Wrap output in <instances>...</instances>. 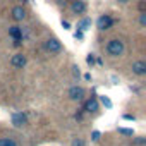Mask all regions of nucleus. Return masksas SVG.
Segmentation results:
<instances>
[{
  "label": "nucleus",
  "mask_w": 146,
  "mask_h": 146,
  "mask_svg": "<svg viewBox=\"0 0 146 146\" xmlns=\"http://www.w3.org/2000/svg\"><path fill=\"white\" fill-rule=\"evenodd\" d=\"M107 52H108V55H112V57H120L122 53H124V41H120V40H110L108 41V45H107Z\"/></svg>",
  "instance_id": "1"
},
{
  "label": "nucleus",
  "mask_w": 146,
  "mask_h": 146,
  "mask_svg": "<svg viewBox=\"0 0 146 146\" xmlns=\"http://www.w3.org/2000/svg\"><path fill=\"white\" fill-rule=\"evenodd\" d=\"M45 50L50 52V53H58L62 50V45H60V41L57 38H48L45 41Z\"/></svg>",
  "instance_id": "2"
},
{
  "label": "nucleus",
  "mask_w": 146,
  "mask_h": 146,
  "mask_svg": "<svg viewBox=\"0 0 146 146\" xmlns=\"http://www.w3.org/2000/svg\"><path fill=\"white\" fill-rule=\"evenodd\" d=\"M69 98L70 100H74V102H79V100H83V96H84V90L81 88V86H72V88H69Z\"/></svg>",
  "instance_id": "3"
},
{
  "label": "nucleus",
  "mask_w": 146,
  "mask_h": 146,
  "mask_svg": "<svg viewBox=\"0 0 146 146\" xmlns=\"http://www.w3.org/2000/svg\"><path fill=\"white\" fill-rule=\"evenodd\" d=\"M96 24H98V29H108V28H112L113 19H112L108 14H103V16H100V17H98Z\"/></svg>",
  "instance_id": "4"
},
{
  "label": "nucleus",
  "mask_w": 146,
  "mask_h": 146,
  "mask_svg": "<svg viewBox=\"0 0 146 146\" xmlns=\"http://www.w3.org/2000/svg\"><path fill=\"white\" fill-rule=\"evenodd\" d=\"M12 124H14L16 127H23V125H26V124H28V117H26V113H23V112H16V113L12 115Z\"/></svg>",
  "instance_id": "5"
},
{
  "label": "nucleus",
  "mask_w": 146,
  "mask_h": 146,
  "mask_svg": "<svg viewBox=\"0 0 146 146\" xmlns=\"http://www.w3.org/2000/svg\"><path fill=\"white\" fill-rule=\"evenodd\" d=\"M132 72L136 76H144L146 74V62H143V60H136L134 64H132Z\"/></svg>",
  "instance_id": "6"
},
{
  "label": "nucleus",
  "mask_w": 146,
  "mask_h": 146,
  "mask_svg": "<svg viewBox=\"0 0 146 146\" xmlns=\"http://www.w3.org/2000/svg\"><path fill=\"white\" fill-rule=\"evenodd\" d=\"M11 64H12V67H16V69H23V67L26 65V57H24L23 53H16V55H12Z\"/></svg>",
  "instance_id": "7"
},
{
  "label": "nucleus",
  "mask_w": 146,
  "mask_h": 146,
  "mask_svg": "<svg viewBox=\"0 0 146 146\" xmlns=\"http://www.w3.org/2000/svg\"><path fill=\"white\" fill-rule=\"evenodd\" d=\"M9 35L14 38V45H19L23 41V38H21V28L19 26H11L9 28Z\"/></svg>",
  "instance_id": "8"
},
{
  "label": "nucleus",
  "mask_w": 146,
  "mask_h": 146,
  "mask_svg": "<svg viewBox=\"0 0 146 146\" xmlns=\"http://www.w3.org/2000/svg\"><path fill=\"white\" fill-rule=\"evenodd\" d=\"M12 17H14V21H23V19H26V11L21 5H16L12 9Z\"/></svg>",
  "instance_id": "9"
},
{
  "label": "nucleus",
  "mask_w": 146,
  "mask_h": 146,
  "mask_svg": "<svg viewBox=\"0 0 146 146\" xmlns=\"http://www.w3.org/2000/svg\"><path fill=\"white\" fill-rule=\"evenodd\" d=\"M72 11H74L76 14H83L86 11V4L83 2V0H76V2H72Z\"/></svg>",
  "instance_id": "10"
},
{
  "label": "nucleus",
  "mask_w": 146,
  "mask_h": 146,
  "mask_svg": "<svg viewBox=\"0 0 146 146\" xmlns=\"http://www.w3.org/2000/svg\"><path fill=\"white\" fill-rule=\"evenodd\" d=\"M84 110H86V112H96V110H98V102H96V98H90V100L84 103Z\"/></svg>",
  "instance_id": "11"
},
{
  "label": "nucleus",
  "mask_w": 146,
  "mask_h": 146,
  "mask_svg": "<svg viewBox=\"0 0 146 146\" xmlns=\"http://www.w3.org/2000/svg\"><path fill=\"white\" fill-rule=\"evenodd\" d=\"M0 146H19L12 137H0Z\"/></svg>",
  "instance_id": "12"
},
{
  "label": "nucleus",
  "mask_w": 146,
  "mask_h": 146,
  "mask_svg": "<svg viewBox=\"0 0 146 146\" xmlns=\"http://www.w3.org/2000/svg\"><path fill=\"white\" fill-rule=\"evenodd\" d=\"M90 24H91V19H83V21L79 23V29H86Z\"/></svg>",
  "instance_id": "13"
},
{
  "label": "nucleus",
  "mask_w": 146,
  "mask_h": 146,
  "mask_svg": "<svg viewBox=\"0 0 146 146\" xmlns=\"http://www.w3.org/2000/svg\"><path fill=\"white\" fill-rule=\"evenodd\" d=\"M102 102H103V105H105L107 108H112V102H110L107 96H102Z\"/></svg>",
  "instance_id": "14"
},
{
  "label": "nucleus",
  "mask_w": 146,
  "mask_h": 146,
  "mask_svg": "<svg viewBox=\"0 0 146 146\" xmlns=\"http://www.w3.org/2000/svg\"><path fill=\"white\" fill-rule=\"evenodd\" d=\"M72 146H86V144H84V141H83V139H79V137H78V139L72 141Z\"/></svg>",
  "instance_id": "15"
},
{
  "label": "nucleus",
  "mask_w": 146,
  "mask_h": 146,
  "mask_svg": "<svg viewBox=\"0 0 146 146\" xmlns=\"http://www.w3.org/2000/svg\"><path fill=\"white\" fill-rule=\"evenodd\" d=\"M139 24H141V26H146V12L141 14V17H139Z\"/></svg>",
  "instance_id": "16"
},
{
  "label": "nucleus",
  "mask_w": 146,
  "mask_h": 146,
  "mask_svg": "<svg viewBox=\"0 0 146 146\" xmlns=\"http://www.w3.org/2000/svg\"><path fill=\"white\" fill-rule=\"evenodd\" d=\"M120 134H125V136H132V129H119Z\"/></svg>",
  "instance_id": "17"
},
{
  "label": "nucleus",
  "mask_w": 146,
  "mask_h": 146,
  "mask_svg": "<svg viewBox=\"0 0 146 146\" xmlns=\"http://www.w3.org/2000/svg\"><path fill=\"white\" fill-rule=\"evenodd\" d=\"M100 136H102V134H100L98 131H93V134H91V139H93V141H98V139H100Z\"/></svg>",
  "instance_id": "18"
},
{
  "label": "nucleus",
  "mask_w": 146,
  "mask_h": 146,
  "mask_svg": "<svg viewBox=\"0 0 146 146\" xmlns=\"http://www.w3.org/2000/svg\"><path fill=\"white\" fill-rule=\"evenodd\" d=\"M144 7H146V5H144V2H139V11H141V14L144 12Z\"/></svg>",
  "instance_id": "19"
},
{
  "label": "nucleus",
  "mask_w": 146,
  "mask_h": 146,
  "mask_svg": "<svg viewBox=\"0 0 146 146\" xmlns=\"http://www.w3.org/2000/svg\"><path fill=\"white\" fill-rule=\"evenodd\" d=\"M93 62H95V57H93V55H90V57H88V64H90V65H93Z\"/></svg>",
  "instance_id": "20"
},
{
  "label": "nucleus",
  "mask_w": 146,
  "mask_h": 146,
  "mask_svg": "<svg viewBox=\"0 0 146 146\" xmlns=\"http://www.w3.org/2000/svg\"><path fill=\"white\" fill-rule=\"evenodd\" d=\"M72 69H74V70H72V72H74V76L79 78V67H72Z\"/></svg>",
  "instance_id": "21"
},
{
  "label": "nucleus",
  "mask_w": 146,
  "mask_h": 146,
  "mask_svg": "<svg viewBox=\"0 0 146 146\" xmlns=\"http://www.w3.org/2000/svg\"><path fill=\"white\" fill-rule=\"evenodd\" d=\"M117 2H119V4H122V5H125V4H129V2H131V0H117Z\"/></svg>",
  "instance_id": "22"
},
{
  "label": "nucleus",
  "mask_w": 146,
  "mask_h": 146,
  "mask_svg": "<svg viewBox=\"0 0 146 146\" xmlns=\"http://www.w3.org/2000/svg\"><path fill=\"white\" fill-rule=\"evenodd\" d=\"M76 38H79V40H81V38H83V33H81V31H76Z\"/></svg>",
  "instance_id": "23"
},
{
  "label": "nucleus",
  "mask_w": 146,
  "mask_h": 146,
  "mask_svg": "<svg viewBox=\"0 0 146 146\" xmlns=\"http://www.w3.org/2000/svg\"><path fill=\"white\" fill-rule=\"evenodd\" d=\"M23 2H29V0H23Z\"/></svg>",
  "instance_id": "24"
}]
</instances>
